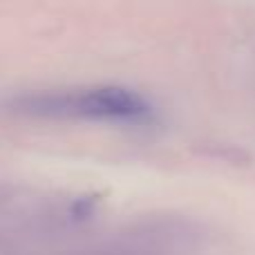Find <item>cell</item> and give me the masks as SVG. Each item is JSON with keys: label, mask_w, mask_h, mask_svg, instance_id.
<instances>
[{"label": "cell", "mask_w": 255, "mask_h": 255, "mask_svg": "<svg viewBox=\"0 0 255 255\" xmlns=\"http://www.w3.org/2000/svg\"><path fill=\"white\" fill-rule=\"evenodd\" d=\"M29 108L45 115L83 117V119L115 121V124L130 126H145L154 119L152 106L139 92L121 88V85H103V88L81 90L74 94L40 97L29 103Z\"/></svg>", "instance_id": "6da1fadb"}]
</instances>
